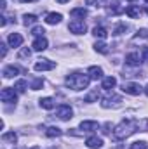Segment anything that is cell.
Returning <instances> with one entry per match:
<instances>
[{
    "label": "cell",
    "mask_w": 148,
    "mask_h": 149,
    "mask_svg": "<svg viewBox=\"0 0 148 149\" xmlns=\"http://www.w3.org/2000/svg\"><path fill=\"white\" fill-rule=\"evenodd\" d=\"M141 54H143V59H145V61H148V47H145V49H143V52H141Z\"/></svg>",
    "instance_id": "obj_33"
},
{
    "label": "cell",
    "mask_w": 148,
    "mask_h": 149,
    "mask_svg": "<svg viewBox=\"0 0 148 149\" xmlns=\"http://www.w3.org/2000/svg\"><path fill=\"white\" fill-rule=\"evenodd\" d=\"M58 3H66V2H70V0H56Z\"/></svg>",
    "instance_id": "obj_36"
},
{
    "label": "cell",
    "mask_w": 148,
    "mask_h": 149,
    "mask_svg": "<svg viewBox=\"0 0 148 149\" xmlns=\"http://www.w3.org/2000/svg\"><path fill=\"white\" fill-rule=\"evenodd\" d=\"M115 102H120V97H118V95L105 97V99H103V102H101V106H103V108H110L111 104H115Z\"/></svg>",
    "instance_id": "obj_18"
},
{
    "label": "cell",
    "mask_w": 148,
    "mask_h": 149,
    "mask_svg": "<svg viewBox=\"0 0 148 149\" xmlns=\"http://www.w3.org/2000/svg\"><path fill=\"white\" fill-rule=\"evenodd\" d=\"M32 33H33L35 37H44V33H45V31H44V28H42V26H35Z\"/></svg>",
    "instance_id": "obj_30"
},
{
    "label": "cell",
    "mask_w": 148,
    "mask_h": 149,
    "mask_svg": "<svg viewBox=\"0 0 148 149\" xmlns=\"http://www.w3.org/2000/svg\"><path fill=\"white\" fill-rule=\"evenodd\" d=\"M68 30L75 33V35H82V33H85V30H87V26L82 23V21H72L70 24H68Z\"/></svg>",
    "instance_id": "obj_7"
},
{
    "label": "cell",
    "mask_w": 148,
    "mask_h": 149,
    "mask_svg": "<svg viewBox=\"0 0 148 149\" xmlns=\"http://www.w3.org/2000/svg\"><path fill=\"white\" fill-rule=\"evenodd\" d=\"M70 14H72V17H80V19L87 17V10H85L84 7H77V9H72V10H70Z\"/></svg>",
    "instance_id": "obj_16"
},
{
    "label": "cell",
    "mask_w": 148,
    "mask_h": 149,
    "mask_svg": "<svg viewBox=\"0 0 148 149\" xmlns=\"http://www.w3.org/2000/svg\"><path fill=\"white\" fill-rule=\"evenodd\" d=\"M2 139H4L5 142H12V144H14V142L18 141V135H16L14 132H9V134H4V135H2Z\"/></svg>",
    "instance_id": "obj_24"
},
{
    "label": "cell",
    "mask_w": 148,
    "mask_h": 149,
    "mask_svg": "<svg viewBox=\"0 0 148 149\" xmlns=\"http://www.w3.org/2000/svg\"><path fill=\"white\" fill-rule=\"evenodd\" d=\"M32 149H40V148H37V146H35V148H32Z\"/></svg>",
    "instance_id": "obj_39"
},
{
    "label": "cell",
    "mask_w": 148,
    "mask_h": 149,
    "mask_svg": "<svg viewBox=\"0 0 148 149\" xmlns=\"http://www.w3.org/2000/svg\"><path fill=\"white\" fill-rule=\"evenodd\" d=\"M89 78H91V80H99V78H103V70L98 68V66H91V68H89Z\"/></svg>",
    "instance_id": "obj_13"
},
{
    "label": "cell",
    "mask_w": 148,
    "mask_h": 149,
    "mask_svg": "<svg viewBox=\"0 0 148 149\" xmlns=\"http://www.w3.org/2000/svg\"><path fill=\"white\" fill-rule=\"evenodd\" d=\"M92 33H94V37L96 38H106L108 37V31H106L103 26H96V28L92 30Z\"/></svg>",
    "instance_id": "obj_20"
},
{
    "label": "cell",
    "mask_w": 148,
    "mask_h": 149,
    "mask_svg": "<svg viewBox=\"0 0 148 149\" xmlns=\"http://www.w3.org/2000/svg\"><path fill=\"white\" fill-rule=\"evenodd\" d=\"M131 149H148V144L145 141H136L131 144Z\"/></svg>",
    "instance_id": "obj_27"
},
{
    "label": "cell",
    "mask_w": 148,
    "mask_h": 149,
    "mask_svg": "<svg viewBox=\"0 0 148 149\" xmlns=\"http://www.w3.org/2000/svg\"><path fill=\"white\" fill-rule=\"evenodd\" d=\"M145 2H148V0H145Z\"/></svg>",
    "instance_id": "obj_42"
},
{
    "label": "cell",
    "mask_w": 148,
    "mask_h": 149,
    "mask_svg": "<svg viewBox=\"0 0 148 149\" xmlns=\"http://www.w3.org/2000/svg\"><path fill=\"white\" fill-rule=\"evenodd\" d=\"M54 68H56V63H52L49 59H40L35 64V71H51Z\"/></svg>",
    "instance_id": "obj_5"
},
{
    "label": "cell",
    "mask_w": 148,
    "mask_h": 149,
    "mask_svg": "<svg viewBox=\"0 0 148 149\" xmlns=\"http://www.w3.org/2000/svg\"><path fill=\"white\" fill-rule=\"evenodd\" d=\"M136 128H138V123H136V121H132V120H124L120 125L115 127V130H113V139H117V141L125 139V137H129L131 134H134Z\"/></svg>",
    "instance_id": "obj_1"
},
{
    "label": "cell",
    "mask_w": 148,
    "mask_h": 149,
    "mask_svg": "<svg viewBox=\"0 0 148 149\" xmlns=\"http://www.w3.org/2000/svg\"><path fill=\"white\" fill-rule=\"evenodd\" d=\"M18 73H19V70H18L16 66H7V68L4 70V76H5V78H12V76H16Z\"/></svg>",
    "instance_id": "obj_21"
},
{
    "label": "cell",
    "mask_w": 148,
    "mask_h": 149,
    "mask_svg": "<svg viewBox=\"0 0 148 149\" xmlns=\"http://www.w3.org/2000/svg\"><path fill=\"white\" fill-rule=\"evenodd\" d=\"M80 128H82L84 132H92V130L98 128V121H89V120H85V121L80 123Z\"/></svg>",
    "instance_id": "obj_14"
},
{
    "label": "cell",
    "mask_w": 148,
    "mask_h": 149,
    "mask_svg": "<svg viewBox=\"0 0 148 149\" xmlns=\"http://www.w3.org/2000/svg\"><path fill=\"white\" fill-rule=\"evenodd\" d=\"M145 92H147V95H148V85H147V88H145Z\"/></svg>",
    "instance_id": "obj_38"
},
{
    "label": "cell",
    "mask_w": 148,
    "mask_h": 149,
    "mask_svg": "<svg viewBox=\"0 0 148 149\" xmlns=\"http://www.w3.org/2000/svg\"><path fill=\"white\" fill-rule=\"evenodd\" d=\"M94 50L99 52V54H108V47H106L105 42H96L94 43Z\"/></svg>",
    "instance_id": "obj_22"
},
{
    "label": "cell",
    "mask_w": 148,
    "mask_h": 149,
    "mask_svg": "<svg viewBox=\"0 0 148 149\" xmlns=\"http://www.w3.org/2000/svg\"><path fill=\"white\" fill-rule=\"evenodd\" d=\"M147 12H148V7H147Z\"/></svg>",
    "instance_id": "obj_41"
},
{
    "label": "cell",
    "mask_w": 148,
    "mask_h": 149,
    "mask_svg": "<svg viewBox=\"0 0 148 149\" xmlns=\"http://www.w3.org/2000/svg\"><path fill=\"white\" fill-rule=\"evenodd\" d=\"M14 88H16V92H19V94H23V92L26 90V81H25V80H19V81H16V85H14Z\"/></svg>",
    "instance_id": "obj_26"
},
{
    "label": "cell",
    "mask_w": 148,
    "mask_h": 149,
    "mask_svg": "<svg viewBox=\"0 0 148 149\" xmlns=\"http://www.w3.org/2000/svg\"><path fill=\"white\" fill-rule=\"evenodd\" d=\"M25 21V26H30V24H33V23H37V17L33 16V14H25V17H23Z\"/></svg>",
    "instance_id": "obj_25"
},
{
    "label": "cell",
    "mask_w": 148,
    "mask_h": 149,
    "mask_svg": "<svg viewBox=\"0 0 148 149\" xmlns=\"http://www.w3.org/2000/svg\"><path fill=\"white\" fill-rule=\"evenodd\" d=\"M45 135H47V137H59V135H61V130H59L58 127H51V128H47Z\"/></svg>",
    "instance_id": "obj_23"
},
{
    "label": "cell",
    "mask_w": 148,
    "mask_h": 149,
    "mask_svg": "<svg viewBox=\"0 0 148 149\" xmlns=\"http://www.w3.org/2000/svg\"><path fill=\"white\" fill-rule=\"evenodd\" d=\"M125 63L129 64V66H140V54L138 52H131V54H127V57H125Z\"/></svg>",
    "instance_id": "obj_11"
},
{
    "label": "cell",
    "mask_w": 148,
    "mask_h": 149,
    "mask_svg": "<svg viewBox=\"0 0 148 149\" xmlns=\"http://www.w3.org/2000/svg\"><path fill=\"white\" fill-rule=\"evenodd\" d=\"M129 2H134V0H129Z\"/></svg>",
    "instance_id": "obj_40"
},
{
    "label": "cell",
    "mask_w": 148,
    "mask_h": 149,
    "mask_svg": "<svg viewBox=\"0 0 148 149\" xmlns=\"http://www.w3.org/2000/svg\"><path fill=\"white\" fill-rule=\"evenodd\" d=\"M85 146L89 149H99V148H103V141L99 139V137H89L87 141H85Z\"/></svg>",
    "instance_id": "obj_8"
},
{
    "label": "cell",
    "mask_w": 148,
    "mask_h": 149,
    "mask_svg": "<svg viewBox=\"0 0 148 149\" xmlns=\"http://www.w3.org/2000/svg\"><path fill=\"white\" fill-rule=\"evenodd\" d=\"M122 90H124L125 94H129V95H140V94L143 92V88H141L140 83H124Z\"/></svg>",
    "instance_id": "obj_3"
},
{
    "label": "cell",
    "mask_w": 148,
    "mask_h": 149,
    "mask_svg": "<svg viewBox=\"0 0 148 149\" xmlns=\"http://www.w3.org/2000/svg\"><path fill=\"white\" fill-rule=\"evenodd\" d=\"M0 47H2V57H5V54H7V47H5L4 43H2Z\"/></svg>",
    "instance_id": "obj_34"
},
{
    "label": "cell",
    "mask_w": 148,
    "mask_h": 149,
    "mask_svg": "<svg viewBox=\"0 0 148 149\" xmlns=\"http://www.w3.org/2000/svg\"><path fill=\"white\" fill-rule=\"evenodd\" d=\"M122 31H125V24H120V26H118V28L113 31V35H120Z\"/></svg>",
    "instance_id": "obj_32"
},
{
    "label": "cell",
    "mask_w": 148,
    "mask_h": 149,
    "mask_svg": "<svg viewBox=\"0 0 148 149\" xmlns=\"http://www.w3.org/2000/svg\"><path fill=\"white\" fill-rule=\"evenodd\" d=\"M40 108H44V109H52V108H54V101H52L51 97H44V99H40Z\"/></svg>",
    "instance_id": "obj_19"
},
{
    "label": "cell",
    "mask_w": 148,
    "mask_h": 149,
    "mask_svg": "<svg viewBox=\"0 0 148 149\" xmlns=\"http://www.w3.org/2000/svg\"><path fill=\"white\" fill-rule=\"evenodd\" d=\"M19 2H35V0H19Z\"/></svg>",
    "instance_id": "obj_37"
},
{
    "label": "cell",
    "mask_w": 148,
    "mask_h": 149,
    "mask_svg": "<svg viewBox=\"0 0 148 149\" xmlns=\"http://www.w3.org/2000/svg\"><path fill=\"white\" fill-rule=\"evenodd\" d=\"M125 14H127L129 17L136 19V17H140V16H141V10H140V7H136V5H129V7L125 9Z\"/></svg>",
    "instance_id": "obj_15"
},
{
    "label": "cell",
    "mask_w": 148,
    "mask_h": 149,
    "mask_svg": "<svg viewBox=\"0 0 148 149\" xmlns=\"http://www.w3.org/2000/svg\"><path fill=\"white\" fill-rule=\"evenodd\" d=\"M47 38L45 37H38L35 38V42H33V50H37V52H42V50H45L47 49Z\"/></svg>",
    "instance_id": "obj_9"
},
{
    "label": "cell",
    "mask_w": 148,
    "mask_h": 149,
    "mask_svg": "<svg viewBox=\"0 0 148 149\" xmlns=\"http://www.w3.org/2000/svg\"><path fill=\"white\" fill-rule=\"evenodd\" d=\"M91 78L87 74H82V73H72L66 76V87L73 88V90H84L87 88Z\"/></svg>",
    "instance_id": "obj_2"
},
{
    "label": "cell",
    "mask_w": 148,
    "mask_h": 149,
    "mask_svg": "<svg viewBox=\"0 0 148 149\" xmlns=\"http://www.w3.org/2000/svg\"><path fill=\"white\" fill-rule=\"evenodd\" d=\"M7 42H9L11 47H19V45L23 43V37H21L19 33H11L9 38H7Z\"/></svg>",
    "instance_id": "obj_10"
},
{
    "label": "cell",
    "mask_w": 148,
    "mask_h": 149,
    "mask_svg": "<svg viewBox=\"0 0 148 149\" xmlns=\"http://www.w3.org/2000/svg\"><path fill=\"white\" fill-rule=\"evenodd\" d=\"M115 85H117V80H115L113 76H106V78H103V88H105V90H111Z\"/></svg>",
    "instance_id": "obj_17"
},
{
    "label": "cell",
    "mask_w": 148,
    "mask_h": 149,
    "mask_svg": "<svg viewBox=\"0 0 148 149\" xmlns=\"http://www.w3.org/2000/svg\"><path fill=\"white\" fill-rule=\"evenodd\" d=\"M98 2H99V0H85L87 5H94V3H98Z\"/></svg>",
    "instance_id": "obj_35"
},
{
    "label": "cell",
    "mask_w": 148,
    "mask_h": 149,
    "mask_svg": "<svg viewBox=\"0 0 148 149\" xmlns=\"http://www.w3.org/2000/svg\"><path fill=\"white\" fill-rule=\"evenodd\" d=\"M72 114H73L72 108H70V106H66V104H61V106L56 109V116H58L59 120H70V118H72Z\"/></svg>",
    "instance_id": "obj_4"
},
{
    "label": "cell",
    "mask_w": 148,
    "mask_h": 149,
    "mask_svg": "<svg viewBox=\"0 0 148 149\" xmlns=\"http://www.w3.org/2000/svg\"><path fill=\"white\" fill-rule=\"evenodd\" d=\"M30 56H32V50H30L28 47H25V49L19 50V59H26V57H30Z\"/></svg>",
    "instance_id": "obj_28"
},
{
    "label": "cell",
    "mask_w": 148,
    "mask_h": 149,
    "mask_svg": "<svg viewBox=\"0 0 148 149\" xmlns=\"http://www.w3.org/2000/svg\"><path fill=\"white\" fill-rule=\"evenodd\" d=\"M98 99H99V92H98V90L91 92V94L85 97V101H87V102H92V101H98Z\"/></svg>",
    "instance_id": "obj_29"
},
{
    "label": "cell",
    "mask_w": 148,
    "mask_h": 149,
    "mask_svg": "<svg viewBox=\"0 0 148 149\" xmlns=\"http://www.w3.org/2000/svg\"><path fill=\"white\" fill-rule=\"evenodd\" d=\"M61 19H63V16H61L59 12H51V14H47L45 23H47V24H58Z\"/></svg>",
    "instance_id": "obj_12"
},
{
    "label": "cell",
    "mask_w": 148,
    "mask_h": 149,
    "mask_svg": "<svg viewBox=\"0 0 148 149\" xmlns=\"http://www.w3.org/2000/svg\"><path fill=\"white\" fill-rule=\"evenodd\" d=\"M42 85H44V80H40V78H37L33 83H32V88L33 90H38V88H42Z\"/></svg>",
    "instance_id": "obj_31"
},
{
    "label": "cell",
    "mask_w": 148,
    "mask_h": 149,
    "mask_svg": "<svg viewBox=\"0 0 148 149\" xmlns=\"http://www.w3.org/2000/svg\"><path fill=\"white\" fill-rule=\"evenodd\" d=\"M0 97H2V101L4 102H16L18 101V95H16V90L14 88H4L2 90V94H0Z\"/></svg>",
    "instance_id": "obj_6"
}]
</instances>
